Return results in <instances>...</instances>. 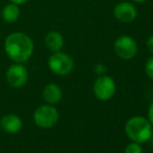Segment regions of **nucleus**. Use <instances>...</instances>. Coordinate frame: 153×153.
<instances>
[{
	"label": "nucleus",
	"instance_id": "1",
	"mask_svg": "<svg viewBox=\"0 0 153 153\" xmlns=\"http://www.w3.org/2000/svg\"><path fill=\"white\" fill-rule=\"evenodd\" d=\"M5 51L10 59L16 62H24L33 52V43L28 36L22 32H14L5 40Z\"/></svg>",
	"mask_w": 153,
	"mask_h": 153
},
{
	"label": "nucleus",
	"instance_id": "2",
	"mask_svg": "<svg viewBox=\"0 0 153 153\" xmlns=\"http://www.w3.org/2000/svg\"><path fill=\"white\" fill-rule=\"evenodd\" d=\"M126 134L131 141L135 143H145L150 140L152 135V125L144 117H132L126 122L125 125Z\"/></svg>",
	"mask_w": 153,
	"mask_h": 153
},
{
	"label": "nucleus",
	"instance_id": "3",
	"mask_svg": "<svg viewBox=\"0 0 153 153\" xmlns=\"http://www.w3.org/2000/svg\"><path fill=\"white\" fill-rule=\"evenodd\" d=\"M59 111L51 104L41 105L36 109L33 114V120L36 126L44 129L53 127L59 122Z\"/></svg>",
	"mask_w": 153,
	"mask_h": 153
},
{
	"label": "nucleus",
	"instance_id": "4",
	"mask_svg": "<svg viewBox=\"0 0 153 153\" xmlns=\"http://www.w3.org/2000/svg\"><path fill=\"white\" fill-rule=\"evenodd\" d=\"M114 50L120 59L124 61H130L137 53V44L130 36L123 34L117 38L114 43Z\"/></svg>",
	"mask_w": 153,
	"mask_h": 153
},
{
	"label": "nucleus",
	"instance_id": "5",
	"mask_svg": "<svg viewBox=\"0 0 153 153\" xmlns=\"http://www.w3.org/2000/svg\"><path fill=\"white\" fill-rule=\"evenodd\" d=\"M49 69L57 75H67L72 72L74 61L70 55L61 51L54 52L48 59Z\"/></svg>",
	"mask_w": 153,
	"mask_h": 153
},
{
	"label": "nucleus",
	"instance_id": "6",
	"mask_svg": "<svg viewBox=\"0 0 153 153\" xmlns=\"http://www.w3.org/2000/svg\"><path fill=\"white\" fill-rule=\"evenodd\" d=\"M94 94L99 100H109L116 93V82L111 76L100 75L93 85Z\"/></svg>",
	"mask_w": 153,
	"mask_h": 153
},
{
	"label": "nucleus",
	"instance_id": "7",
	"mask_svg": "<svg viewBox=\"0 0 153 153\" xmlns=\"http://www.w3.org/2000/svg\"><path fill=\"white\" fill-rule=\"evenodd\" d=\"M114 16L119 22L130 23L135 20L137 16V10L133 3L128 1H122L117 3L114 7Z\"/></svg>",
	"mask_w": 153,
	"mask_h": 153
},
{
	"label": "nucleus",
	"instance_id": "8",
	"mask_svg": "<svg viewBox=\"0 0 153 153\" xmlns=\"http://www.w3.org/2000/svg\"><path fill=\"white\" fill-rule=\"evenodd\" d=\"M6 79L10 87L16 88V89L23 87L27 81L26 68L19 62L13 65L8 68L7 72H6Z\"/></svg>",
	"mask_w": 153,
	"mask_h": 153
},
{
	"label": "nucleus",
	"instance_id": "9",
	"mask_svg": "<svg viewBox=\"0 0 153 153\" xmlns=\"http://www.w3.org/2000/svg\"><path fill=\"white\" fill-rule=\"evenodd\" d=\"M0 126L6 133H17L22 128V120L15 114H7L1 118Z\"/></svg>",
	"mask_w": 153,
	"mask_h": 153
},
{
	"label": "nucleus",
	"instance_id": "10",
	"mask_svg": "<svg viewBox=\"0 0 153 153\" xmlns=\"http://www.w3.org/2000/svg\"><path fill=\"white\" fill-rule=\"evenodd\" d=\"M62 92L55 83H49L43 90V98L49 104H56L62 100Z\"/></svg>",
	"mask_w": 153,
	"mask_h": 153
},
{
	"label": "nucleus",
	"instance_id": "11",
	"mask_svg": "<svg viewBox=\"0 0 153 153\" xmlns=\"http://www.w3.org/2000/svg\"><path fill=\"white\" fill-rule=\"evenodd\" d=\"M45 43H46V46L48 47L49 50L53 51V52H57V51H61L62 46H64V38L59 32L50 31L46 36Z\"/></svg>",
	"mask_w": 153,
	"mask_h": 153
},
{
	"label": "nucleus",
	"instance_id": "12",
	"mask_svg": "<svg viewBox=\"0 0 153 153\" xmlns=\"http://www.w3.org/2000/svg\"><path fill=\"white\" fill-rule=\"evenodd\" d=\"M19 8L17 6V4L13 3V4H8L2 10V17L3 19L8 23L15 22V21L18 19L19 17Z\"/></svg>",
	"mask_w": 153,
	"mask_h": 153
},
{
	"label": "nucleus",
	"instance_id": "13",
	"mask_svg": "<svg viewBox=\"0 0 153 153\" xmlns=\"http://www.w3.org/2000/svg\"><path fill=\"white\" fill-rule=\"evenodd\" d=\"M125 153H143V149L139 143L133 142V143L127 145V147L125 148Z\"/></svg>",
	"mask_w": 153,
	"mask_h": 153
},
{
	"label": "nucleus",
	"instance_id": "14",
	"mask_svg": "<svg viewBox=\"0 0 153 153\" xmlns=\"http://www.w3.org/2000/svg\"><path fill=\"white\" fill-rule=\"evenodd\" d=\"M145 72H146V74H147V76L153 80V56L148 59L147 62H146Z\"/></svg>",
	"mask_w": 153,
	"mask_h": 153
},
{
	"label": "nucleus",
	"instance_id": "15",
	"mask_svg": "<svg viewBox=\"0 0 153 153\" xmlns=\"http://www.w3.org/2000/svg\"><path fill=\"white\" fill-rule=\"evenodd\" d=\"M94 70H95V73H96V74L103 75L105 71H106V67H105L103 64H98V65H96V66H95Z\"/></svg>",
	"mask_w": 153,
	"mask_h": 153
},
{
	"label": "nucleus",
	"instance_id": "16",
	"mask_svg": "<svg viewBox=\"0 0 153 153\" xmlns=\"http://www.w3.org/2000/svg\"><path fill=\"white\" fill-rule=\"evenodd\" d=\"M146 47H147L148 51L153 55V34L148 38L147 43H146Z\"/></svg>",
	"mask_w": 153,
	"mask_h": 153
},
{
	"label": "nucleus",
	"instance_id": "17",
	"mask_svg": "<svg viewBox=\"0 0 153 153\" xmlns=\"http://www.w3.org/2000/svg\"><path fill=\"white\" fill-rule=\"evenodd\" d=\"M148 117H149V122L151 123L153 126V101L149 106V111H148Z\"/></svg>",
	"mask_w": 153,
	"mask_h": 153
},
{
	"label": "nucleus",
	"instance_id": "18",
	"mask_svg": "<svg viewBox=\"0 0 153 153\" xmlns=\"http://www.w3.org/2000/svg\"><path fill=\"white\" fill-rule=\"evenodd\" d=\"M10 1L15 4H22V3H25L27 0H10Z\"/></svg>",
	"mask_w": 153,
	"mask_h": 153
},
{
	"label": "nucleus",
	"instance_id": "19",
	"mask_svg": "<svg viewBox=\"0 0 153 153\" xmlns=\"http://www.w3.org/2000/svg\"><path fill=\"white\" fill-rule=\"evenodd\" d=\"M133 2H135V3H144L145 1H147V0H132Z\"/></svg>",
	"mask_w": 153,
	"mask_h": 153
},
{
	"label": "nucleus",
	"instance_id": "20",
	"mask_svg": "<svg viewBox=\"0 0 153 153\" xmlns=\"http://www.w3.org/2000/svg\"><path fill=\"white\" fill-rule=\"evenodd\" d=\"M150 139L152 140V145H153V133H152V135H151V137H150Z\"/></svg>",
	"mask_w": 153,
	"mask_h": 153
}]
</instances>
